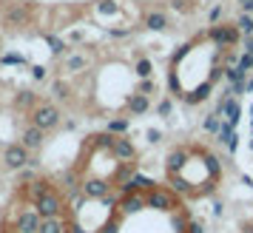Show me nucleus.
<instances>
[{"label": "nucleus", "mask_w": 253, "mask_h": 233, "mask_svg": "<svg viewBox=\"0 0 253 233\" xmlns=\"http://www.w3.org/2000/svg\"><path fill=\"white\" fill-rule=\"evenodd\" d=\"M32 125L43 131H51L60 125V108L54 103H37L32 108Z\"/></svg>", "instance_id": "1"}, {"label": "nucleus", "mask_w": 253, "mask_h": 233, "mask_svg": "<svg viewBox=\"0 0 253 233\" xmlns=\"http://www.w3.org/2000/svg\"><path fill=\"white\" fill-rule=\"evenodd\" d=\"M35 210L40 213V219H57V216H63V210H66V202H63V196H60L57 191H51V194H46V196L37 202Z\"/></svg>", "instance_id": "2"}, {"label": "nucleus", "mask_w": 253, "mask_h": 233, "mask_svg": "<svg viewBox=\"0 0 253 233\" xmlns=\"http://www.w3.org/2000/svg\"><path fill=\"white\" fill-rule=\"evenodd\" d=\"M29 148H26L23 142H14V145H6V151H3V165L9 168V171H20L29 165Z\"/></svg>", "instance_id": "3"}, {"label": "nucleus", "mask_w": 253, "mask_h": 233, "mask_svg": "<svg viewBox=\"0 0 253 233\" xmlns=\"http://www.w3.org/2000/svg\"><path fill=\"white\" fill-rule=\"evenodd\" d=\"M145 205L157 208V210H173L176 208V199H173V194L162 191V188H151L148 194H145Z\"/></svg>", "instance_id": "4"}, {"label": "nucleus", "mask_w": 253, "mask_h": 233, "mask_svg": "<svg viewBox=\"0 0 253 233\" xmlns=\"http://www.w3.org/2000/svg\"><path fill=\"white\" fill-rule=\"evenodd\" d=\"M40 213L37 210H20L14 219V233H40Z\"/></svg>", "instance_id": "5"}, {"label": "nucleus", "mask_w": 253, "mask_h": 233, "mask_svg": "<svg viewBox=\"0 0 253 233\" xmlns=\"http://www.w3.org/2000/svg\"><path fill=\"white\" fill-rule=\"evenodd\" d=\"M51 191H54V188H51V182H48V179H32L29 185H23V196L29 199V205L35 208L37 202L46 196V194H51Z\"/></svg>", "instance_id": "6"}, {"label": "nucleus", "mask_w": 253, "mask_h": 233, "mask_svg": "<svg viewBox=\"0 0 253 233\" xmlns=\"http://www.w3.org/2000/svg\"><path fill=\"white\" fill-rule=\"evenodd\" d=\"M208 37L213 40V43H219V46H233L236 40H239V29L236 26H213L211 32H208Z\"/></svg>", "instance_id": "7"}, {"label": "nucleus", "mask_w": 253, "mask_h": 233, "mask_svg": "<svg viewBox=\"0 0 253 233\" xmlns=\"http://www.w3.org/2000/svg\"><path fill=\"white\" fill-rule=\"evenodd\" d=\"M3 23L9 26V29H20V26L29 23V9H26V3H12L6 14H3Z\"/></svg>", "instance_id": "8"}, {"label": "nucleus", "mask_w": 253, "mask_h": 233, "mask_svg": "<svg viewBox=\"0 0 253 233\" xmlns=\"http://www.w3.org/2000/svg\"><path fill=\"white\" fill-rule=\"evenodd\" d=\"M83 196L85 199H103L108 196V182L105 179H83Z\"/></svg>", "instance_id": "9"}, {"label": "nucleus", "mask_w": 253, "mask_h": 233, "mask_svg": "<svg viewBox=\"0 0 253 233\" xmlns=\"http://www.w3.org/2000/svg\"><path fill=\"white\" fill-rule=\"evenodd\" d=\"M43 140H46V131L37 128V125H32V122L23 128V137H20V142H23L29 151H37V148L43 145Z\"/></svg>", "instance_id": "10"}, {"label": "nucleus", "mask_w": 253, "mask_h": 233, "mask_svg": "<svg viewBox=\"0 0 253 233\" xmlns=\"http://www.w3.org/2000/svg\"><path fill=\"white\" fill-rule=\"evenodd\" d=\"M111 154H114L117 159H123V162H131V159L137 156V148L131 145V140H128V137H117Z\"/></svg>", "instance_id": "11"}, {"label": "nucleus", "mask_w": 253, "mask_h": 233, "mask_svg": "<svg viewBox=\"0 0 253 233\" xmlns=\"http://www.w3.org/2000/svg\"><path fill=\"white\" fill-rule=\"evenodd\" d=\"M142 208H148V205H145V196H139V194H126L120 199V210L123 213H137Z\"/></svg>", "instance_id": "12"}, {"label": "nucleus", "mask_w": 253, "mask_h": 233, "mask_svg": "<svg viewBox=\"0 0 253 233\" xmlns=\"http://www.w3.org/2000/svg\"><path fill=\"white\" fill-rule=\"evenodd\" d=\"M219 114H225L230 125H236L239 122V103H236V97H225L222 105H219Z\"/></svg>", "instance_id": "13"}, {"label": "nucleus", "mask_w": 253, "mask_h": 233, "mask_svg": "<svg viewBox=\"0 0 253 233\" xmlns=\"http://www.w3.org/2000/svg\"><path fill=\"white\" fill-rule=\"evenodd\" d=\"M114 134H108V131H105V134H94V137H88V142H85V145H88V148H105V151H111V148H114Z\"/></svg>", "instance_id": "14"}, {"label": "nucleus", "mask_w": 253, "mask_h": 233, "mask_svg": "<svg viewBox=\"0 0 253 233\" xmlns=\"http://www.w3.org/2000/svg\"><path fill=\"white\" fill-rule=\"evenodd\" d=\"M40 233H69V225L66 219H43L40 222Z\"/></svg>", "instance_id": "15"}, {"label": "nucleus", "mask_w": 253, "mask_h": 233, "mask_svg": "<svg viewBox=\"0 0 253 233\" xmlns=\"http://www.w3.org/2000/svg\"><path fill=\"white\" fill-rule=\"evenodd\" d=\"M128 111H131V114H145V111H148V94H134V97H131V100H128Z\"/></svg>", "instance_id": "16"}, {"label": "nucleus", "mask_w": 253, "mask_h": 233, "mask_svg": "<svg viewBox=\"0 0 253 233\" xmlns=\"http://www.w3.org/2000/svg\"><path fill=\"white\" fill-rule=\"evenodd\" d=\"M145 26H148L151 32H162V29H168V17L162 12H151L148 17H145Z\"/></svg>", "instance_id": "17"}, {"label": "nucleus", "mask_w": 253, "mask_h": 233, "mask_svg": "<svg viewBox=\"0 0 253 233\" xmlns=\"http://www.w3.org/2000/svg\"><path fill=\"white\" fill-rule=\"evenodd\" d=\"M182 165H185V151L182 148H176V151L168 154V174H176Z\"/></svg>", "instance_id": "18"}, {"label": "nucleus", "mask_w": 253, "mask_h": 233, "mask_svg": "<svg viewBox=\"0 0 253 233\" xmlns=\"http://www.w3.org/2000/svg\"><path fill=\"white\" fill-rule=\"evenodd\" d=\"M202 128H205L208 134H219V128H222V114H219V111L208 114V116H205V122H202Z\"/></svg>", "instance_id": "19"}, {"label": "nucleus", "mask_w": 253, "mask_h": 233, "mask_svg": "<svg viewBox=\"0 0 253 233\" xmlns=\"http://www.w3.org/2000/svg\"><path fill=\"white\" fill-rule=\"evenodd\" d=\"M14 105H17V108H35V105H37V97H35L32 91H20L17 97H14Z\"/></svg>", "instance_id": "20"}, {"label": "nucleus", "mask_w": 253, "mask_h": 233, "mask_svg": "<svg viewBox=\"0 0 253 233\" xmlns=\"http://www.w3.org/2000/svg\"><path fill=\"white\" fill-rule=\"evenodd\" d=\"M88 66V60L83 57V54H71V57H66V71H83Z\"/></svg>", "instance_id": "21"}, {"label": "nucleus", "mask_w": 253, "mask_h": 233, "mask_svg": "<svg viewBox=\"0 0 253 233\" xmlns=\"http://www.w3.org/2000/svg\"><path fill=\"white\" fill-rule=\"evenodd\" d=\"M236 29H239L242 35L253 37V17H251V14H242V17H239V23H236Z\"/></svg>", "instance_id": "22"}, {"label": "nucleus", "mask_w": 253, "mask_h": 233, "mask_svg": "<svg viewBox=\"0 0 253 233\" xmlns=\"http://www.w3.org/2000/svg\"><path fill=\"white\" fill-rule=\"evenodd\" d=\"M126 131H128V119H123V116L108 122V134H126Z\"/></svg>", "instance_id": "23"}, {"label": "nucleus", "mask_w": 253, "mask_h": 233, "mask_svg": "<svg viewBox=\"0 0 253 233\" xmlns=\"http://www.w3.org/2000/svg\"><path fill=\"white\" fill-rule=\"evenodd\" d=\"M151 71H154V66H151V60H145V57H142V60H137V74L142 77V80H148V77H151Z\"/></svg>", "instance_id": "24"}, {"label": "nucleus", "mask_w": 253, "mask_h": 233, "mask_svg": "<svg viewBox=\"0 0 253 233\" xmlns=\"http://www.w3.org/2000/svg\"><path fill=\"white\" fill-rule=\"evenodd\" d=\"M0 63H3V66H26V57L23 54H3Z\"/></svg>", "instance_id": "25"}, {"label": "nucleus", "mask_w": 253, "mask_h": 233, "mask_svg": "<svg viewBox=\"0 0 253 233\" xmlns=\"http://www.w3.org/2000/svg\"><path fill=\"white\" fill-rule=\"evenodd\" d=\"M46 43L51 46V51H54V54H63V51H66V43H63V40H57V37L46 35Z\"/></svg>", "instance_id": "26"}, {"label": "nucleus", "mask_w": 253, "mask_h": 233, "mask_svg": "<svg viewBox=\"0 0 253 233\" xmlns=\"http://www.w3.org/2000/svg\"><path fill=\"white\" fill-rule=\"evenodd\" d=\"M54 97H60V100H66L69 97V88H66V82H54Z\"/></svg>", "instance_id": "27"}, {"label": "nucleus", "mask_w": 253, "mask_h": 233, "mask_svg": "<svg viewBox=\"0 0 253 233\" xmlns=\"http://www.w3.org/2000/svg\"><path fill=\"white\" fill-rule=\"evenodd\" d=\"M97 233H117V219H108V222H105V225H103V228H100Z\"/></svg>", "instance_id": "28"}, {"label": "nucleus", "mask_w": 253, "mask_h": 233, "mask_svg": "<svg viewBox=\"0 0 253 233\" xmlns=\"http://www.w3.org/2000/svg\"><path fill=\"white\" fill-rule=\"evenodd\" d=\"M32 77L35 80H46V69L43 66H32Z\"/></svg>", "instance_id": "29"}, {"label": "nucleus", "mask_w": 253, "mask_h": 233, "mask_svg": "<svg viewBox=\"0 0 253 233\" xmlns=\"http://www.w3.org/2000/svg\"><path fill=\"white\" fill-rule=\"evenodd\" d=\"M100 12L111 14V12H117V6H114V3H111V0H103V3H100Z\"/></svg>", "instance_id": "30"}, {"label": "nucleus", "mask_w": 253, "mask_h": 233, "mask_svg": "<svg viewBox=\"0 0 253 233\" xmlns=\"http://www.w3.org/2000/svg\"><path fill=\"white\" fill-rule=\"evenodd\" d=\"M219 17H222V6H213V9H211V14H208V20H211V23H216Z\"/></svg>", "instance_id": "31"}, {"label": "nucleus", "mask_w": 253, "mask_h": 233, "mask_svg": "<svg viewBox=\"0 0 253 233\" xmlns=\"http://www.w3.org/2000/svg\"><path fill=\"white\" fill-rule=\"evenodd\" d=\"M157 111H160L162 116H165V114H171V103H168V100H162V103L157 105Z\"/></svg>", "instance_id": "32"}, {"label": "nucleus", "mask_w": 253, "mask_h": 233, "mask_svg": "<svg viewBox=\"0 0 253 233\" xmlns=\"http://www.w3.org/2000/svg\"><path fill=\"white\" fill-rule=\"evenodd\" d=\"M148 91H154V82H151V80H142V82H139V94H148Z\"/></svg>", "instance_id": "33"}, {"label": "nucleus", "mask_w": 253, "mask_h": 233, "mask_svg": "<svg viewBox=\"0 0 253 233\" xmlns=\"http://www.w3.org/2000/svg\"><path fill=\"white\" fill-rule=\"evenodd\" d=\"M131 35V29H111V37H126Z\"/></svg>", "instance_id": "34"}, {"label": "nucleus", "mask_w": 253, "mask_h": 233, "mask_svg": "<svg viewBox=\"0 0 253 233\" xmlns=\"http://www.w3.org/2000/svg\"><path fill=\"white\" fill-rule=\"evenodd\" d=\"M188 231H191V233H205V231H202V225H199V222H191V228H188Z\"/></svg>", "instance_id": "35"}, {"label": "nucleus", "mask_w": 253, "mask_h": 233, "mask_svg": "<svg viewBox=\"0 0 253 233\" xmlns=\"http://www.w3.org/2000/svg\"><path fill=\"white\" fill-rule=\"evenodd\" d=\"M242 6H245V14L253 12V0H242Z\"/></svg>", "instance_id": "36"}, {"label": "nucleus", "mask_w": 253, "mask_h": 233, "mask_svg": "<svg viewBox=\"0 0 253 233\" xmlns=\"http://www.w3.org/2000/svg\"><path fill=\"white\" fill-rule=\"evenodd\" d=\"M148 140L151 142H160V131H148Z\"/></svg>", "instance_id": "37"}, {"label": "nucleus", "mask_w": 253, "mask_h": 233, "mask_svg": "<svg viewBox=\"0 0 253 233\" xmlns=\"http://www.w3.org/2000/svg\"><path fill=\"white\" fill-rule=\"evenodd\" d=\"M0 20H3V12H0Z\"/></svg>", "instance_id": "38"}]
</instances>
